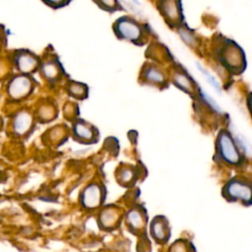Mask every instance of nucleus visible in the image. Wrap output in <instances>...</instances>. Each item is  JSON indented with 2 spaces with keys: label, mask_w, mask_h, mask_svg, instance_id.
<instances>
[{
  "label": "nucleus",
  "mask_w": 252,
  "mask_h": 252,
  "mask_svg": "<svg viewBox=\"0 0 252 252\" xmlns=\"http://www.w3.org/2000/svg\"><path fill=\"white\" fill-rule=\"evenodd\" d=\"M223 195L230 201L240 200L250 204L252 197L251 184L241 178H233L227 182L223 188Z\"/></svg>",
  "instance_id": "nucleus-1"
},
{
  "label": "nucleus",
  "mask_w": 252,
  "mask_h": 252,
  "mask_svg": "<svg viewBox=\"0 0 252 252\" xmlns=\"http://www.w3.org/2000/svg\"><path fill=\"white\" fill-rule=\"evenodd\" d=\"M217 148L221 158L229 164H238L241 160L240 154L231 138L226 131H221L219 134Z\"/></svg>",
  "instance_id": "nucleus-2"
},
{
  "label": "nucleus",
  "mask_w": 252,
  "mask_h": 252,
  "mask_svg": "<svg viewBox=\"0 0 252 252\" xmlns=\"http://www.w3.org/2000/svg\"><path fill=\"white\" fill-rule=\"evenodd\" d=\"M102 199V189L99 185L95 183H92L88 185L82 193L81 201L85 208L87 209H94L98 207L101 203Z\"/></svg>",
  "instance_id": "nucleus-3"
},
{
  "label": "nucleus",
  "mask_w": 252,
  "mask_h": 252,
  "mask_svg": "<svg viewBox=\"0 0 252 252\" xmlns=\"http://www.w3.org/2000/svg\"><path fill=\"white\" fill-rule=\"evenodd\" d=\"M117 32L121 37L132 41L139 40L142 36L140 27L128 19H123L117 22Z\"/></svg>",
  "instance_id": "nucleus-4"
},
{
  "label": "nucleus",
  "mask_w": 252,
  "mask_h": 252,
  "mask_svg": "<svg viewBox=\"0 0 252 252\" xmlns=\"http://www.w3.org/2000/svg\"><path fill=\"white\" fill-rule=\"evenodd\" d=\"M32 89L31 81L24 76L15 77L9 85V94L14 98H21L27 95Z\"/></svg>",
  "instance_id": "nucleus-5"
},
{
  "label": "nucleus",
  "mask_w": 252,
  "mask_h": 252,
  "mask_svg": "<svg viewBox=\"0 0 252 252\" xmlns=\"http://www.w3.org/2000/svg\"><path fill=\"white\" fill-rule=\"evenodd\" d=\"M151 232L157 241H166L169 235L166 220L163 218H156L151 223Z\"/></svg>",
  "instance_id": "nucleus-6"
},
{
  "label": "nucleus",
  "mask_w": 252,
  "mask_h": 252,
  "mask_svg": "<svg viewBox=\"0 0 252 252\" xmlns=\"http://www.w3.org/2000/svg\"><path fill=\"white\" fill-rule=\"evenodd\" d=\"M94 129L90 126L89 124L83 122V121H78L74 124L73 126V131L75 136L84 141H91L94 137Z\"/></svg>",
  "instance_id": "nucleus-7"
},
{
  "label": "nucleus",
  "mask_w": 252,
  "mask_h": 252,
  "mask_svg": "<svg viewBox=\"0 0 252 252\" xmlns=\"http://www.w3.org/2000/svg\"><path fill=\"white\" fill-rule=\"evenodd\" d=\"M16 64L19 70L22 72H31L32 70L34 69L36 65V60L33 56L27 54V53H22L17 56L16 59Z\"/></svg>",
  "instance_id": "nucleus-8"
},
{
  "label": "nucleus",
  "mask_w": 252,
  "mask_h": 252,
  "mask_svg": "<svg viewBox=\"0 0 252 252\" xmlns=\"http://www.w3.org/2000/svg\"><path fill=\"white\" fill-rule=\"evenodd\" d=\"M32 117L27 112L20 113L15 120V130L18 133H25L31 126Z\"/></svg>",
  "instance_id": "nucleus-9"
},
{
  "label": "nucleus",
  "mask_w": 252,
  "mask_h": 252,
  "mask_svg": "<svg viewBox=\"0 0 252 252\" xmlns=\"http://www.w3.org/2000/svg\"><path fill=\"white\" fill-rule=\"evenodd\" d=\"M127 221L129 225L134 229H140L144 225V220H143V215L141 214L140 211L133 209L127 214Z\"/></svg>",
  "instance_id": "nucleus-10"
},
{
  "label": "nucleus",
  "mask_w": 252,
  "mask_h": 252,
  "mask_svg": "<svg viewBox=\"0 0 252 252\" xmlns=\"http://www.w3.org/2000/svg\"><path fill=\"white\" fill-rule=\"evenodd\" d=\"M118 214L116 210L106 208L100 215V222L104 226H112L117 221Z\"/></svg>",
  "instance_id": "nucleus-11"
},
{
  "label": "nucleus",
  "mask_w": 252,
  "mask_h": 252,
  "mask_svg": "<svg viewBox=\"0 0 252 252\" xmlns=\"http://www.w3.org/2000/svg\"><path fill=\"white\" fill-rule=\"evenodd\" d=\"M174 82L179 88H181L185 92H192V85L189 79L183 74H176L174 77Z\"/></svg>",
  "instance_id": "nucleus-12"
},
{
  "label": "nucleus",
  "mask_w": 252,
  "mask_h": 252,
  "mask_svg": "<svg viewBox=\"0 0 252 252\" xmlns=\"http://www.w3.org/2000/svg\"><path fill=\"white\" fill-rule=\"evenodd\" d=\"M146 78L151 81V82H155V83H162L163 82V75L161 74L160 71L157 70L156 68H149L146 72Z\"/></svg>",
  "instance_id": "nucleus-13"
},
{
  "label": "nucleus",
  "mask_w": 252,
  "mask_h": 252,
  "mask_svg": "<svg viewBox=\"0 0 252 252\" xmlns=\"http://www.w3.org/2000/svg\"><path fill=\"white\" fill-rule=\"evenodd\" d=\"M117 178L121 183L127 184V183L131 182L133 179V171L131 170V168H124L123 170L120 171Z\"/></svg>",
  "instance_id": "nucleus-14"
},
{
  "label": "nucleus",
  "mask_w": 252,
  "mask_h": 252,
  "mask_svg": "<svg viewBox=\"0 0 252 252\" xmlns=\"http://www.w3.org/2000/svg\"><path fill=\"white\" fill-rule=\"evenodd\" d=\"M42 71H43L45 77H46V78H49V79L54 78V77L57 75V68H56V66H55L54 64H52V63H46V64H44L43 67H42Z\"/></svg>",
  "instance_id": "nucleus-15"
},
{
  "label": "nucleus",
  "mask_w": 252,
  "mask_h": 252,
  "mask_svg": "<svg viewBox=\"0 0 252 252\" xmlns=\"http://www.w3.org/2000/svg\"><path fill=\"white\" fill-rule=\"evenodd\" d=\"M196 66L200 69V71L204 74V76H206V77H207V80H208V81H209V82H210V83H211V84H212V85H213V86H214V87L219 91V90H220V88H219V84L216 82V80L214 79V77H212V76H211V75H210V74H209L205 69H203V67H202L199 63H196Z\"/></svg>",
  "instance_id": "nucleus-16"
},
{
  "label": "nucleus",
  "mask_w": 252,
  "mask_h": 252,
  "mask_svg": "<svg viewBox=\"0 0 252 252\" xmlns=\"http://www.w3.org/2000/svg\"><path fill=\"white\" fill-rule=\"evenodd\" d=\"M180 35L182 36V38H183L188 44H192L194 38H193V36H192L191 34H189V33L187 32V31L181 30V31H180Z\"/></svg>",
  "instance_id": "nucleus-17"
},
{
  "label": "nucleus",
  "mask_w": 252,
  "mask_h": 252,
  "mask_svg": "<svg viewBox=\"0 0 252 252\" xmlns=\"http://www.w3.org/2000/svg\"><path fill=\"white\" fill-rule=\"evenodd\" d=\"M171 248H172V252H186L184 244L180 242H176Z\"/></svg>",
  "instance_id": "nucleus-18"
},
{
  "label": "nucleus",
  "mask_w": 252,
  "mask_h": 252,
  "mask_svg": "<svg viewBox=\"0 0 252 252\" xmlns=\"http://www.w3.org/2000/svg\"><path fill=\"white\" fill-rule=\"evenodd\" d=\"M44 1H46V2L49 3V4H55V5H57V4H60L61 2H63L64 0H44Z\"/></svg>",
  "instance_id": "nucleus-19"
},
{
  "label": "nucleus",
  "mask_w": 252,
  "mask_h": 252,
  "mask_svg": "<svg viewBox=\"0 0 252 252\" xmlns=\"http://www.w3.org/2000/svg\"><path fill=\"white\" fill-rule=\"evenodd\" d=\"M0 45H1V37H0Z\"/></svg>",
  "instance_id": "nucleus-20"
}]
</instances>
